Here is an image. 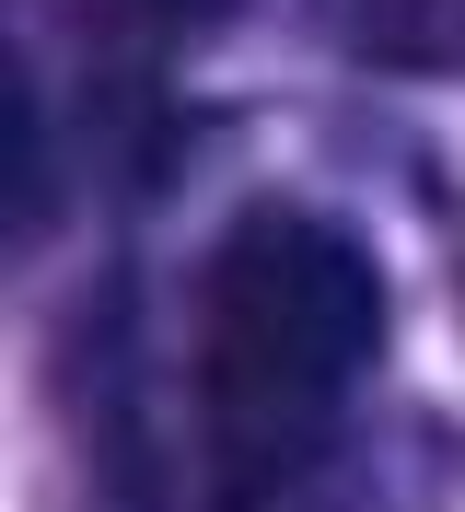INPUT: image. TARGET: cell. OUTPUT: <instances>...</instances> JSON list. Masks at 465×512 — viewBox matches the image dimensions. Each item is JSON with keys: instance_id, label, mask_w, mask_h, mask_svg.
Segmentation results:
<instances>
[{"instance_id": "cell-1", "label": "cell", "mask_w": 465, "mask_h": 512, "mask_svg": "<svg viewBox=\"0 0 465 512\" xmlns=\"http://www.w3.org/2000/svg\"><path fill=\"white\" fill-rule=\"evenodd\" d=\"M372 350H384V268L349 222L268 198L221 233L186 303V396L221 501L256 512L314 478L349 396L372 384Z\"/></svg>"}, {"instance_id": "cell-2", "label": "cell", "mask_w": 465, "mask_h": 512, "mask_svg": "<svg viewBox=\"0 0 465 512\" xmlns=\"http://www.w3.org/2000/svg\"><path fill=\"white\" fill-rule=\"evenodd\" d=\"M326 35L372 70H465V0H326Z\"/></svg>"}, {"instance_id": "cell-3", "label": "cell", "mask_w": 465, "mask_h": 512, "mask_svg": "<svg viewBox=\"0 0 465 512\" xmlns=\"http://www.w3.org/2000/svg\"><path fill=\"white\" fill-rule=\"evenodd\" d=\"M70 24L93 35V59L152 70V59H175V47H198L210 24H233V0H70Z\"/></svg>"}]
</instances>
